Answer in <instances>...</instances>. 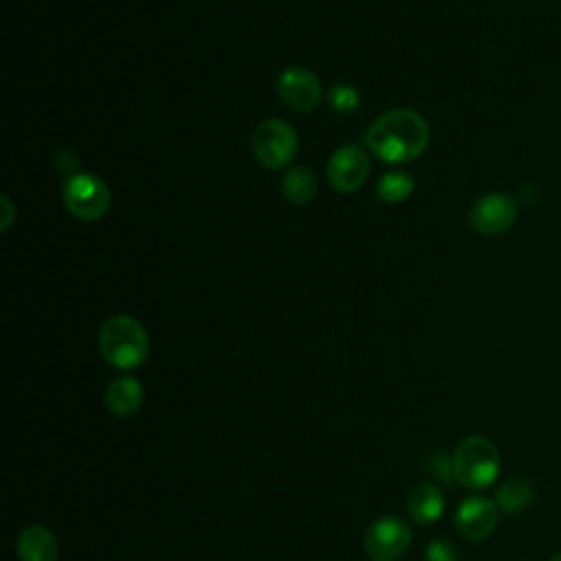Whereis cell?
<instances>
[{
	"label": "cell",
	"mask_w": 561,
	"mask_h": 561,
	"mask_svg": "<svg viewBox=\"0 0 561 561\" xmlns=\"http://www.w3.org/2000/svg\"><path fill=\"white\" fill-rule=\"evenodd\" d=\"M57 537L42 524H31L20 530L15 539V552L20 561H55L57 559Z\"/></svg>",
	"instance_id": "11"
},
{
	"label": "cell",
	"mask_w": 561,
	"mask_h": 561,
	"mask_svg": "<svg viewBox=\"0 0 561 561\" xmlns=\"http://www.w3.org/2000/svg\"><path fill=\"white\" fill-rule=\"evenodd\" d=\"M329 105L337 114H353L357 110V105H359V94L351 85H335L329 92Z\"/></svg>",
	"instance_id": "17"
},
{
	"label": "cell",
	"mask_w": 561,
	"mask_h": 561,
	"mask_svg": "<svg viewBox=\"0 0 561 561\" xmlns=\"http://www.w3.org/2000/svg\"><path fill=\"white\" fill-rule=\"evenodd\" d=\"M530 502H533V486L524 478H511L502 482L500 489L495 491V504L500 513H506V515L522 513Z\"/></svg>",
	"instance_id": "14"
},
{
	"label": "cell",
	"mask_w": 561,
	"mask_h": 561,
	"mask_svg": "<svg viewBox=\"0 0 561 561\" xmlns=\"http://www.w3.org/2000/svg\"><path fill=\"white\" fill-rule=\"evenodd\" d=\"M283 195L291 204H309L318 193L316 175L307 167H291L283 178Z\"/></svg>",
	"instance_id": "15"
},
{
	"label": "cell",
	"mask_w": 561,
	"mask_h": 561,
	"mask_svg": "<svg viewBox=\"0 0 561 561\" xmlns=\"http://www.w3.org/2000/svg\"><path fill=\"white\" fill-rule=\"evenodd\" d=\"M414 188V180L410 173L403 171H392L386 173L379 184H377V197L386 204H399L403 202Z\"/></svg>",
	"instance_id": "16"
},
{
	"label": "cell",
	"mask_w": 561,
	"mask_h": 561,
	"mask_svg": "<svg viewBox=\"0 0 561 561\" xmlns=\"http://www.w3.org/2000/svg\"><path fill=\"white\" fill-rule=\"evenodd\" d=\"M548 561H561V552H557V554H552Z\"/></svg>",
	"instance_id": "20"
},
{
	"label": "cell",
	"mask_w": 561,
	"mask_h": 561,
	"mask_svg": "<svg viewBox=\"0 0 561 561\" xmlns=\"http://www.w3.org/2000/svg\"><path fill=\"white\" fill-rule=\"evenodd\" d=\"M61 197L68 213L81 221L101 219L110 210V202H112L107 184L92 173H79L68 178L64 184Z\"/></svg>",
	"instance_id": "5"
},
{
	"label": "cell",
	"mask_w": 561,
	"mask_h": 561,
	"mask_svg": "<svg viewBox=\"0 0 561 561\" xmlns=\"http://www.w3.org/2000/svg\"><path fill=\"white\" fill-rule=\"evenodd\" d=\"M0 206L4 208V217H2V224H0V228H2V230H9V226L13 224V215H15V210H13V204H11V199H9L7 195H2V197H0Z\"/></svg>",
	"instance_id": "19"
},
{
	"label": "cell",
	"mask_w": 561,
	"mask_h": 561,
	"mask_svg": "<svg viewBox=\"0 0 561 561\" xmlns=\"http://www.w3.org/2000/svg\"><path fill=\"white\" fill-rule=\"evenodd\" d=\"M252 149L265 169H283L296 156L298 136L289 123L280 118H267L256 125L252 134Z\"/></svg>",
	"instance_id": "4"
},
{
	"label": "cell",
	"mask_w": 561,
	"mask_h": 561,
	"mask_svg": "<svg viewBox=\"0 0 561 561\" xmlns=\"http://www.w3.org/2000/svg\"><path fill=\"white\" fill-rule=\"evenodd\" d=\"M101 357L121 370L136 368L147 359L149 337L145 327L131 316H112L99 331Z\"/></svg>",
	"instance_id": "2"
},
{
	"label": "cell",
	"mask_w": 561,
	"mask_h": 561,
	"mask_svg": "<svg viewBox=\"0 0 561 561\" xmlns=\"http://www.w3.org/2000/svg\"><path fill=\"white\" fill-rule=\"evenodd\" d=\"M412 530L397 515L375 519L364 535V550L373 561H397L410 548Z\"/></svg>",
	"instance_id": "6"
},
{
	"label": "cell",
	"mask_w": 561,
	"mask_h": 561,
	"mask_svg": "<svg viewBox=\"0 0 561 561\" xmlns=\"http://www.w3.org/2000/svg\"><path fill=\"white\" fill-rule=\"evenodd\" d=\"M276 90L280 101L296 112H311L322 101L318 77L305 66H289L278 75Z\"/></svg>",
	"instance_id": "10"
},
{
	"label": "cell",
	"mask_w": 561,
	"mask_h": 561,
	"mask_svg": "<svg viewBox=\"0 0 561 561\" xmlns=\"http://www.w3.org/2000/svg\"><path fill=\"white\" fill-rule=\"evenodd\" d=\"M105 408L116 416H131L142 405V383L136 377H116L105 388Z\"/></svg>",
	"instance_id": "13"
},
{
	"label": "cell",
	"mask_w": 561,
	"mask_h": 561,
	"mask_svg": "<svg viewBox=\"0 0 561 561\" xmlns=\"http://www.w3.org/2000/svg\"><path fill=\"white\" fill-rule=\"evenodd\" d=\"M405 506H408V513L410 517L421 524V526H427L432 522H436L440 515H443V508H445V497L440 493V489L432 482H421L416 486H412V491L408 493V500H405Z\"/></svg>",
	"instance_id": "12"
},
{
	"label": "cell",
	"mask_w": 561,
	"mask_h": 561,
	"mask_svg": "<svg viewBox=\"0 0 561 561\" xmlns=\"http://www.w3.org/2000/svg\"><path fill=\"white\" fill-rule=\"evenodd\" d=\"M430 140L427 123L421 114L399 107L381 114L364 134L370 153L383 162L401 164L419 158Z\"/></svg>",
	"instance_id": "1"
},
{
	"label": "cell",
	"mask_w": 561,
	"mask_h": 561,
	"mask_svg": "<svg viewBox=\"0 0 561 561\" xmlns=\"http://www.w3.org/2000/svg\"><path fill=\"white\" fill-rule=\"evenodd\" d=\"M370 173L368 156L357 145H342L331 158L327 167L329 184L340 193H355L364 186Z\"/></svg>",
	"instance_id": "9"
},
{
	"label": "cell",
	"mask_w": 561,
	"mask_h": 561,
	"mask_svg": "<svg viewBox=\"0 0 561 561\" xmlns=\"http://www.w3.org/2000/svg\"><path fill=\"white\" fill-rule=\"evenodd\" d=\"M517 202L506 193H489L469 210V224L478 234L495 237L506 232L517 221Z\"/></svg>",
	"instance_id": "7"
},
{
	"label": "cell",
	"mask_w": 561,
	"mask_h": 561,
	"mask_svg": "<svg viewBox=\"0 0 561 561\" xmlns=\"http://www.w3.org/2000/svg\"><path fill=\"white\" fill-rule=\"evenodd\" d=\"M500 508L495 500L484 495L465 497L454 515V524L460 537L467 541H484L497 526Z\"/></svg>",
	"instance_id": "8"
},
{
	"label": "cell",
	"mask_w": 561,
	"mask_h": 561,
	"mask_svg": "<svg viewBox=\"0 0 561 561\" xmlns=\"http://www.w3.org/2000/svg\"><path fill=\"white\" fill-rule=\"evenodd\" d=\"M427 561H458V550L449 539H432L425 548Z\"/></svg>",
	"instance_id": "18"
},
{
	"label": "cell",
	"mask_w": 561,
	"mask_h": 561,
	"mask_svg": "<svg viewBox=\"0 0 561 561\" xmlns=\"http://www.w3.org/2000/svg\"><path fill=\"white\" fill-rule=\"evenodd\" d=\"M500 473V451L486 436H465L451 454V476L471 491L486 489Z\"/></svg>",
	"instance_id": "3"
}]
</instances>
